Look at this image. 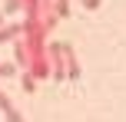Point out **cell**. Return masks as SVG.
<instances>
[{"label": "cell", "mask_w": 126, "mask_h": 122, "mask_svg": "<svg viewBox=\"0 0 126 122\" xmlns=\"http://www.w3.org/2000/svg\"><path fill=\"white\" fill-rule=\"evenodd\" d=\"M7 119H10V122H23V116H20L17 109H10V112H7Z\"/></svg>", "instance_id": "7a4b0ae2"}, {"label": "cell", "mask_w": 126, "mask_h": 122, "mask_svg": "<svg viewBox=\"0 0 126 122\" xmlns=\"http://www.w3.org/2000/svg\"><path fill=\"white\" fill-rule=\"evenodd\" d=\"M83 3H86L90 10H96V7H100V0H83Z\"/></svg>", "instance_id": "277c9868"}, {"label": "cell", "mask_w": 126, "mask_h": 122, "mask_svg": "<svg viewBox=\"0 0 126 122\" xmlns=\"http://www.w3.org/2000/svg\"><path fill=\"white\" fill-rule=\"evenodd\" d=\"M0 109H3V112H10V102H7V96H3V92H0Z\"/></svg>", "instance_id": "3957f363"}, {"label": "cell", "mask_w": 126, "mask_h": 122, "mask_svg": "<svg viewBox=\"0 0 126 122\" xmlns=\"http://www.w3.org/2000/svg\"><path fill=\"white\" fill-rule=\"evenodd\" d=\"M66 59H70V73H66V76H80V66H76V59H73V53H70V46H66Z\"/></svg>", "instance_id": "6da1fadb"}]
</instances>
